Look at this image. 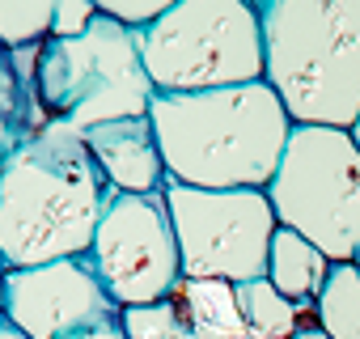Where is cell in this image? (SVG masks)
<instances>
[{
	"label": "cell",
	"instance_id": "1",
	"mask_svg": "<svg viewBox=\"0 0 360 339\" xmlns=\"http://www.w3.org/2000/svg\"><path fill=\"white\" fill-rule=\"evenodd\" d=\"M115 200L85 136L47 123L0 165V263L26 271L60 259H85Z\"/></svg>",
	"mask_w": 360,
	"mask_h": 339
},
{
	"label": "cell",
	"instance_id": "2",
	"mask_svg": "<svg viewBox=\"0 0 360 339\" xmlns=\"http://www.w3.org/2000/svg\"><path fill=\"white\" fill-rule=\"evenodd\" d=\"M148 123L169 183L200 191H267L292 136V119L267 81L208 94H157Z\"/></svg>",
	"mask_w": 360,
	"mask_h": 339
},
{
	"label": "cell",
	"instance_id": "3",
	"mask_svg": "<svg viewBox=\"0 0 360 339\" xmlns=\"http://www.w3.org/2000/svg\"><path fill=\"white\" fill-rule=\"evenodd\" d=\"M263 81L297 127L360 119V0H259Z\"/></svg>",
	"mask_w": 360,
	"mask_h": 339
},
{
	"label": "cell",
	"instance_id": "4",
	"mask_svg": "<svg viewBox=\"0 0 360 339\" xmlns=\"http://www.w3.org/2000/svg\"><path fill=\"white\" fill-rule=\"evenodd\" d=\"M144 72L157 94H208L255 85L267 72L255 0H174L140 30Z\"/></svg>",
	"mask_w": 360,
	"mask_h": 339
},
{
	"label": "cell",
	"instance_id": "5",
	"mask_svg": "<svg viewBox=\"0 0 360 339\" xmlns=\"http://www.w3.org/2000/svg\"><path fill=\"white\" fill-rule=\"evenodd\" d=\"M34 94L51 123H68L77 132L148 119L157 89L144 72L140 30H127L98 9V22L81 39H47L39 47Z\"/></svg>",
	"mask_w": 360,
	"mask_h": 339
},
{
	"label": "cell",
	"instance_id": "6",
	"mask_svg": "<svg viewBox=\"0 0 360 339\" xmlns=\"http://www.w3.org/2000/svg\"><path fill=\"white\" fill-rule=\"evenodd\" d=\"M276 221L330 263H360V148L343 127H297L267 187Z\"/></svg>",
	"mask_w": 360,
	"mask_h": 339
},
{
	"label": "cell",
	"instance_id": "7",
	"mask_svg": "<svg viewBox=\"0 0 360 339\" xmlns=\"http://www.w3.org/2000/svg\"><path fill=\"white\" fill-rule=\"evenodd\" d=\"M169 221L183 255V280H263L280 229L267 191H200L169 183Z\"/></svg>",
	"mask_w": 360,
	"mask_h": 339
},
{
	"label": "cell",
	"instance_id": "8",
	"mask_svg": "<svg viewBox=\"0 0 360 339\" xmlns=\"http://www.w3.org/2000/svg\"><path fill=\"white\" fill-rule=\"evenodd\" d=\"M85 259L119 309L169 301L183 284V255L165 196H115Z\"/></svg>",
	"mask_w": 360,
	"mask_h": 339
},
{
	"label": "cell",
	"instance_id": "9",
	"mask_svg": "<svg viewBox=\"0 0 360 339\" xmlns=\"http://www.w3.org/2000/svg\"><path fill=\"white\" fill-rule=\"evenodd\" d=\"M123 314L102 288L89 259H60L26 271H5V318L30 339H68L102 318Z\"/></svg>",
	"mask_w": 360,
	"mask_h": 339
},
{
	"label": "cell",
	"instance_id": "10",
	"mask_svg": "<svg viewBox=\"0 0 360 339\" xmlns=\"http://www.w3.org/2000/svg\"><path fill=\"white\" fill-rule=\"evenodd\" d=\"M115 196H165L169 170L148 119H119L81 132Z\"/></svg>",
	"mask_w": 360,
	"mask_h": 339
},
{
	"label": "cell",
	"instance_id": "11",
	"mask_svg": "<svg viewBox=\"0 0 360 339\" xmlns=\"http://www.w3.org/2000/svg\"><path fill=\"white\" fill-rule=\"evenodd\" d=\"M39 47H22V51L0 47V165H5V157L18 144H26L30 136H39L51 123L39 94H34Z\"/></svg>",
	"mask_w": 360,
	"mask_h": 339
},
{
	"label": "cell",
	"instance_id": "12",
	"mask_svg": "<svg viewBox=\"0 0 360 339\" xmlns=\"http://www.w3.org/2000/svg\"><path fill=\"white\" fill-rule=\"evenodd\" d=\"M330 267H335V263H330L314 242H305L301 234H292V229H284V225L276 229V238H271V259H267V280H271L292 305L309 309V305L318 301V293H322Z\"/></svg>",
	"mask_w": 360,
	"mask_h": 339
},
{
	"label": "cell",
	"instance_id": "13",
	"mask_svg": "<svg viewBox=\"0 0 360 339\" xmlns=\"http://www.w3.org/2000/svg\"><path fill=\"white\" fill-rule=\"evenodd\" d=\"M174 301L183 305L195 339H250L242 301H238V284L229 280H183Z\"/></svg>",
	"mask_w": 360,
	"mask_h": 339
},
{
	"label": "cell",
	"instance_id": "14",
	"mask_svg": "<svg viewBox=\"0 0 360 339\" xmlns=\"http://www.w3.org/2000/svg\"><path fill=\"white\" fill-rule=\"evenodd\" d=\"M238 301H242V318H246V335L250 339H292L301 331V314L305 309L292 305L267 276L238 284Z\"/></svg>",
	"mask_w": 360,
	"mask_h": 339
},
{
	"label": "cell",
	"instance_id": "15",
	"mask_svg": "<svg viewBox=\"0 0 360 339\" xmlns=\"http://www.w3.org/2000/svg\"><path fill=\"white\" fill-rule=\"evenodd\" d=\"M314 318L330 339H360V263H335L318 301Z\"/></svg>",
	"mask_w": 360,
	"mask_h": 339
},
{
	"label": "cell",
	"instance_id": "16",
	"mask_svg": "<svg viewBox=\"0 0 360 339\" xmlns=\"http://www.w3.org/2000/svg\"><path fill=\"white\" fill-rule=\"evenodd\" d=\"M56 0H0V47L22 51L51 39Z\"/></svg>",
	"mask_w": 360,
	"mask_h": 339
},
{
	"label": "cell",
	"instance_id": "17",
	"mask_svg": "<svg viewBox=\"0 0 360 339\" xmlns=\"http://www.w3.org/2000/svg\"><path fill=\"white\" fill-rule=\"evenodd\" d=\"M119 318H123L127 339H195L191 326H187L183 305H178L174 297L169 301H157V305H131Z\"/></svg>",
	"mask_w": 360,
	"mask_h": 339
},
{
	"label": "cell",
	"instance_id": "18",
	"mask_svg": "<svg viewBox=\"0 0 360 339\" xmlns=\"http://www.w3.org/2000/svg\"><path fill=\"white\" fill-rule=\"evenodd\" d=\"M94 22H98V5H89V0H56L51 39H81Z\"/></svg>",
	"mask_w": 360,
	"mask_h": 339
},
{
	"label": "cell",
	"instance_id": "19",
	"mask_svg": "<svg viewBox=\"0 0 360 339\" xmlns=\"http://www.w3.org/2000/svg\"><path fill=\"white\" fill-rule=\"evenodd\" d=\"M98 9H102L106 18H115L119 26H127V30H148V26L165 13L161 0H157V5H136V0H98Z\"/></svg>",
	"mask_w": 360,
	"mask_h": 339
},
{
	"label": "cell",
	"instance_id": "20",
	"mask_svg": "<svg viewBox=\"0 0 360 339\" xmlns=\"http://www.w3.org/2000/svg\"><path fill=\"white\" fill-rule=\"evenodd\" d=\"M68 339H127V331H123V318L115 314V318H102V322H94V326L68 335Z\"/></svg>",
	"mask_w": 360,
	"mask_h": 339
},
{
	"label": "cell",
	"instance_id": "21",
	"mask_svg": "<svg viewBox=\"0 0 360 339\" xmlns=\"http://www.w3.org/2000/svg\"><path fill=\"white\" fill-rule=\"evenodd\" d=\"M292 339H330V335H326V331H322L318 322H301V331H297Z\"/></svg>",
	"mask_w": 360,
	"mask_h": 339
},
{
	"label": "cell",
	"instance_id": "22",
	"mask_svg": "<svg viewBox=\"0 0 360 339\" xmlns=\"http://www.w3.org/2000/svg\"><path fill=\"white\" fill-rule=\"evenodd\" d=\"M0 339H30V335H26L22 326H13L9 318H0Z\"/></svg>",
	"mask_w": 360,
	"mask_h": 339
},
{
	"label": "cell",
	"instance_id": "23",
	"mask_svg": "<svg viewBox=\"0 0 360 339\" xmlns=\"http://www.w3.org/2000/svg\"><path fill=\"white\" fill-rule=\"evenodd\" d=\"M0 318H5V263H0Z\"/></svg>",
	"mask_w": 360,
	"mask_h": 339
},
{
	"label": "cell",
	"instance_id": "24",
	"mask_svg": "<svg viewBox=\"0 0 360 339\" xmlns=\"http://www.w3.org/2000/svg\"><path fill=\"white\" fill-rule=\"evenodd\" d=\"M352 140H356V148H360V119H356V127H352Z\"/></svg>",
	"mask_w": 360,
	"mask_h": 339
}]
</instances>
